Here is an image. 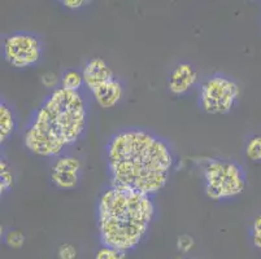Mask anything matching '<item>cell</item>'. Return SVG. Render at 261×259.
Returning a JSON list of instances; mask_svg holds the SVG:
<instances>
[{
	"label": "cell",
	"mask_w": 261,
	"mask_h": 259,
	"mask_svg": "<svg viewBox=\"0 0 261 259\" xmlns=\"http://www.w3.org/2000/svg\"><path fill=\"white\" fill-rule=\"evenodd\" d=\"M125 258H126V253H122V251L120 250H115V249L101 246V248L96 251L94 259H125Z\"/></svg>",
	"instance_id": "obj_17"
},
{
	"label": "cell",
	"mask_w": 261,
	"mask_h": 259,
	"mask_svg": "<svg viewBox=\"0 0 261 259\" xmlns=\"http://www.w3.org/2000/svg\"><path fill=\"white\" fill-rule=\"evenodd\" d=\"M82 77H84L85 87L91 92L95 89H98L99 85L116 78V75L103 59L94 57L85 64L82 69Z\"/></svg>",
	"instance_id": "obj_8"
},
{
	"label": "cell",
	"mask_w": 261,
	"mask_h": 259,
	"mask_svg": "<svg viewBox=\"0 0 261 259\" xmlns=\"http://www.w3.org/2000/svg\"><path fill=\"white\" fill-rule=\"evenodd\" d=\"M195 245V241L190 235H181L177 240V249L181 253H189Z\"/></svg>",
	"instance_id": "obj_19"
},
{
	"label": "cell",
	"mask_w": 261,
	"mask_h": 259,
	"mask_svg": "<svg viewBox=\"0 0 261 259\" xmlns=\"http://www.w3.org/2000/svg\"><path fill=\"white\" fill-rule=\"evenodd\" d=\"M86 125L84 95L58 87L33 111L23 130V146L35 156L58 158L80 141Z\"/></svg>",
	"instance_id": "obj_2"
},
{
	"label": "cell",
	"mask_w": 261,
	"mask_h": 259,
	"mask_svg": "<svg viewBox=\"0 0 261 259\" xmlns=\"http://www.w3.org/2000/svg\"><path fill=\"white\" fill-rule=\"evenodd\" d=\"M3 56L13 68H30L37 65L43 56V43L32 33H13L4 38Z\"/></svg>",
	"instance_id": "obj_6"
},
{
	"label": "cell",
	"mask_w": 261,
	"mask_h": 259,
	"mask_svg": "<svg viewBox=\"0 0 261 259\" xmlns=\"http://www.w3.org/2000/svg\"><path fill=\"white\" fill-rule=\"evenodd\" d=\"M241 95L238 83L227 75L216 73L204 80L199 89V106L208 114H227Z\"/></svg>",
	"instance_id": "obj_5"
},
{
	"label": "cell",
	"mask_w": 261,
	"mask_h": 259,
	"mask_svg": "<svg viewBox=\"0 0 261 259\" xmlns=\"http://www.w3.org/2000/svg\"><path fill=\"white\" fill-rule=\"evenodd\" d=\"M92 97L100 108L111 109L117 105L123 96V84L117 77L91 91Z\"/></svg>",
	"instance_id": "obj_9"
},
{
	"label": "cell",
	"mask_w": 261,
	"mask_h": 259,
	"mask_svg": "<svg viewBox=\"0 0 261 259\" xmlns=\"http://www.w3.org/2000/svg\"><path fill=\"white\" fill-rule=\"evenodd\" d=\"M81 180L78 172H58L51 171V182L59 189H74Z\"/></svg>",
	"instance_id": "obj_11"
},
{
	"label": "cell",
	"mask_w": 261,
	"mask_h": 259,
	"mask_svg": "<svg viewBox=\"0 0 261 259\" xmlns=\"http://www.w3.org/2000/svg\"><path fill=\"white\" fill-rule=\"evenodd\" d=\"M4 241H6V244L9 248L20 249L25 244V235H23V232L18 231V229H12V231L6 234Z\"/></svg>",
	"instance_id": "obj_15"
},
{
	"label": "cell",
	"mask_w": 261,
	"mask_h": 259,
	"mask_svg": "<svg viewBox=\"0 0 261 259\" xmlns=\"http://www.w3.org/2000/svg\"><path fill=\"white\" fill-rule=\"evenodd\" d=\"M196 82L198 73L195 68L189 63H179L173 68L168 77V89L173 95L182 96L191 91Z\"/></svg>",
	"instance_id": "obj_7"
},
{
	"label": "cell",
	"mask_w": 261,
	"mask_h": 259,
	"mask_svg": "<svg viewBox=\"0 0 261 259\" xmlns=\"http://www.w3.org/2000/svg\"><path fill=\"white\" fill-rule=\"evenodd\" d=\"M59 259H75L77 256V249L73 244H69V242H65V244H61L59 246L58 250Z\"/></svg>",
	"instance_id": "obj_18"
},
{
	"label": "cell",
	"mask_w": 261,
	"mask_h": 259,
	"mask_svg": "<svg viewBox=\"0 0 261 259\" xmlns=\"http://www.w3.org/2000/svg\"><path fill=\"white\" fill-rule=\"evenodd\" d=\"M109 185L152 197L167 185L174 156L163 137L143 128H122L104 147Z\"/></svg>",
	"instance_id": "obj_1"
},
{
	"label": "cell",
	"mask_w": 261,
	"mask_h": 259,
	"mask_svg": "<svg viewBox=\"0 0 261 259\" xmlns=\"http://www.w3.org/2000/svg\"><path fill=\"white\" fill-rule=\"evenodd\" d=\"M204 191L211 199L222 201L242 194L247 178L243 167L225 158H210L203 166Z\"/></svg>",
	"instance_id": "obj_4"
},
{
	"label": "cell",
	"mask_w": 261,
	"mask_h": 259,
	"mask_svg": "<svg viewBox=\"0 0 261 259\" xmlns=\"http://www.w3.org/2000/svg\"><path fill=\"white\" fill-rule=\"evenodd\" d=\"M84 77H82V71L78 70H65L61 75V85L64 90L68 91L80 92L81 89L84 87Z\"/></svg>",
	"instance_id": "obj_12"
},
{
	"label": "cell",
	"mask_w": 261,
	"mask_h": 259,
	"mask_svg": "<svg viewBox=\"0 0 261 259\" xmlns=\"http://www.w3.org/2000/svg\"><path fill=\"white\" fill-rule=\"evenodd\" d=\"M244 153L250 161L261 162V135H255L248 139Z\"/></svg>",
	"instance_id": "obj_14"
},
{
	"label": "cell",
	"mask_w": 261,
	"mask_h": 259,
	"mask_svg": "<svg viewBox=\"0 0 261 259\" xmlns=\"http://www.w3.org/2000/svg\"><path fill=\"white\" fill-rule=\"evenodd\" d=\"M16 130V118L12 108L6 103L0 101V141L6 142Z\"/></svg>",
	"instance_id": "obj_10"
},
{
	"label": "cell",
	"mask_w": 261,
	"mask_h": 259,
	"mask_svg": "<svg viewBox=\"0 0 261 259\" xmlns=\"http://www.w3.org/2000/svg\"><path fill=\"white\" fill-rule=\"evenodd\" d=\"M87 3L89 2H85V0H65V2H61V4L66 9H80L86 6Z\"/></svg>",
	"instance_id": "obj_20"
},
{
	"label": "cell",
	"mask_w": 261,
	"mask_h": 259,
	"mask_svg": "<svg viewBox=\"0 0 261 259\" xmlns=\"http://www.w3.org/2000/svg\"><path fill=\"white\" fill-rule=\"evenodd\" d=\"M152 197L108 185L96 203V227L101 246L129 253L146 237L155 217Z\"/></svg>",
	"instance_id": "obj_3"
},
{
	"label": "cell",
	"mask_w": 261,
	"mask_h": 259,
	"mask_svg": "<svg viewBox=\"0 0 261 259\" xmlns=\"http://www.w3.org/2000/svg\"><path fill=\"white\" fill-rule=\"evenodd\" d=\"M13 184H15V175L9 168L7 161L2 160L0 162V192H2V196L8 193Z\"/></svg>",
	"instance_id": "obj_13"
},
{
	"label": "cell",
	"mask_w": 261,
	"mask_h": 259,
	"mask_svg": "<svg viewBox=\"0 0 261 259\" xmlns=\"http://www.w3.org/2000/svg\"><path fill=\"white\" fill-rule=\"evenodd\" d=\"M181 259H182V258H181Z\"/></svg>",
	"instance_id": "obj_21"
},
{
	"label": "cell",
	"mask_w": 261,
	"mask_h": 259,
	"mask_svg": "<svg viewBox=\"0 0 261 259\" xmlns=\"http://www.w3.org/2000/svg\"><path fill=\"white\" fill-rule=\"evenodd\" d=\"M251 242L256 249L261 250V213L253 218L250 229Z\"/></svg>",
	"instance_id": "obj_16"
}]
</instances>
